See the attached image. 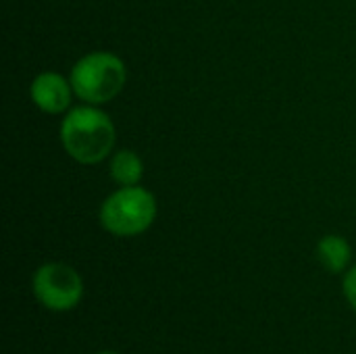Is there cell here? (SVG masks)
<instances>
[{"label": "cell", "instance_id": "obj_3", "mask_svg": "<svg viewBox=\"0 0 356 354\" xmlns=\"http://www.w3.org/2000/svg\"><path fill=\"white\" fill-rule=\"evenodd\" d=\"M156 217L154 196L138 186H123L113 192L100 207L102 227L119 238H129L146 232Z\"/></svg>", "mask_w": 356, "mask_h": 354}, {"label": "cell", "instance_id": "obj_2", "mask_svg": "<svg viewBox=\"0 0 356 354\" xmlns=\"http://www.w3.org/2000/svg\"><path fill=\"white\" fill-rule=\"evenodd\" d=\"M127 71L119 56L111 52H90L71 71V88L90 104L113 100L125 86Z\"/></svg>", "mask_w": 356, "mask_h": 354}, {"label": "cell", "instance_id": "obj_7", "mask_svg": "<svg viewBox=\"0 0 356 354\" xmlns=\"http://www.w3.org/2000/svg\"><path fill=\"white\" fill-rule=\"evenodd\" d=\"M142 161L136 152L131 150H119L113 156L111 163V175L115 182H119L121 186H138V182L142 179Z\"/></svg>", "mask_w": 356, "mask_h": 354}, {"label": "cell", "instance_id": "obj_8", "mask_svg": "<svg viewBox=\"0 0 356 354\" xmlns=\"http://www.w3.org/2000/svg\"><path fill=\"white\" fill-rule=\"evenodd\" d=\"M342 292L348 300V305L356 311V265L344 275V282H342Z\"/></svg>", "mask_w": 356, "mask_h": 354}, {"label": "cell", "instance_id": "obj_4", "mask_svg": "<svg viewBox=\"0 0 356 354\" xmlns=\"http://www.w3.org/2000/svg\"><path fill=\"white\" fill-rule=\"evenodd\" d=\"M31 290L35 300L52 311L67 313L75 309L83 298V280L67 263H44L31 280Z\"/></svg>", "mask_w": 356, "mask_h": 354}, {"label": "cell", "instance_id": "obj_1", "mask_svg": "<svg viewBox=\"0 0 356 354\" xmlns=\"http://www.w3.org/2000/svg\"><path fill=\"white\" fill-rule=\"evenodd\" d=\"M115 125L111 117L92 106L73 108L60 125V142L71 159L83 165L100 163L115 146Z\"/></svg>", "mask_w": 356, "mask_h": 354}, {"label": "cell", "instance_id": "obj_9", "mask_svg": "<svg viewBox=\"0 0 356 354\" xmlns=\"http://www.w3.org/2000/svg\"><path fill=\"white\" fill-rule=\"evenodd\" d=\"M98 354H117V353H113V351H102V353H98Z\"/></svg>", "mask_w": 356, "mask_h": 354}, {"label": "cell", "instance_id": "obj_6", "mask_svg": "<svg viewBox=\"0 0 356 354\" xmlns=\"http://www.w3.org/2000/svg\"><path fill=\"white\" fill-rule=\"evenodd\" d=\"M317 257L327 271L342 273L350 263L353 250H350V244L342 236H325L317 244Z\"/></svg>", "mask_w": 356, "mask_h": 354}, {"label": "cell", "instance_id": "obj_5", "mask_svg": "<svg viewBox=\"0 0 356 354\" xmlns=\"http://www.w3.org/2000/svg\"><path fill=\"white\" fill-rule=\"evenodd\" d=\"M71 83L58 73H40L31 83V98L44 113H63L71 102Z\"/></svg>", "mask_w": 356, "mask_h": 354}]
</instances>
